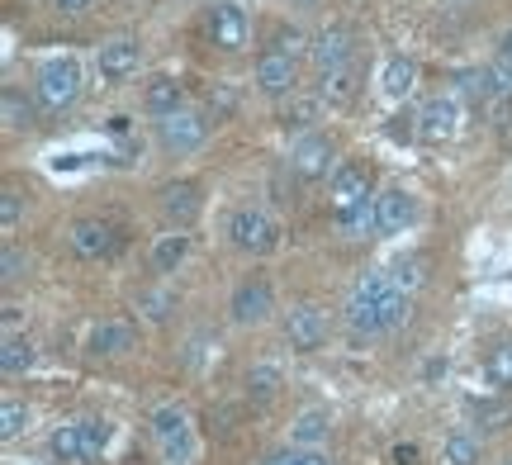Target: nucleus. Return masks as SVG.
Wrapping results in <instances>:
<instances>
[{
    "mask_svg": "<svg viewBox=\"0 0 512 465\" xmlns=\"http://www.w3.org/2000/svg\"><path fill=\"white\" fill-rule=\"evenodd\" d=\"M394 290H399V285H394V271H389V266H370L366 276L351 285L342 318H347V333L356 337V342H361V337H380V314Z\"/></svg>",
    "mask_w": 512,
    "mask_h": 465,
    "instance_id": "1",
    "label": "nucleus"
},
{
    "mask_svg": "<svg viewBox=\"0 0 512 465\" xmlns=\"http://www.w3.org/2000/svg\"><path fill=\"white\" fill-rule=\"evenodd\" d=\"M34 100L43 114H67L81 100V62L72 53L62 57H48L38 67V81H34Z\"/></svg>",
    "mask_w": 512,
    "mask_h": 465,
    "instance_id": "2",
    "label": "nucleus"
},
{
    "mask_svg": "<svg viewBox=\"0 0 512 465\" xmlns=\"http://www.w3.org/2000/svg\"><path fill=\"white\" fill-rule=\"evenodd\" d=\"M228 242L247 257H266L280 247V219L261 205H238L228 214Z\"/></svg>",
    "mask_w": 512,
    "mask_h": 465,
    "instance_id": "3",
    "label": "nucleus"
},
{
    "mask_svg": "<svg viewBox=\"0 0 512 465\" xmlns=\"http://www.w3.org/2000/svg\"><path fill=\"white\" fill-rule=\"evenodd\" d=\"M342 167L337 162V138L323 129L304 133V138H294L290 148V171L304 181V186H318V181H332V171Z\"/></svg>",
    "mask_w": 512,
    "mask_h": 465,
    "instance_id": "4",
    "label": "nucleus"
},
{
    "mask_svg": "<svg viewBox=\"0 0 512 465\" xmlns=\"http://www.w3.org/2000/svg\"><path fill=\"white\" fill-rule=\"evenodd\" d=\"M204 143H209V114L185 105V110L157 119V148H162L166 157H190V152H200Z\"/></svg>",
    "mask_w": 512,
    "mask_h": 465,
    "instance_id": "5",
    "label": "nucleus"
},
{
    "mask_svg": "<svg viewBox=\"0 0 512 465\" xmlns=\"http://www.w3.org/2000/svg\"><path fill=\"white\" fill-rule=\"evenodd\" d=\"M67 247H72V257H81V261H110V257H119L124 233H119L110 219H76V224L67 228Z\"/></svg>",
    "mask_w": 512,
    "mask_h": 465,
    "instance_id": "6",
    "label": "nucleus"
},
{
    "mask_svg": "<svg viewBox=\"0 0 512 465\" xmlns=\"http://www.w3.org/2000/svg\"><path fill=\"white\" fill-rule=\"evenodd\" d=\"M275 314V290L266 276H247L238 280V290L228 299V318L238 323V328H261L266 318Z\"/></svg>",
    "mask_w": 512,
    "mask_h": 465,
    "instance_id": "7",
    "label": "nucleus"
},
{
    "mask_svg": "<svg viewBox=\"0 0 512 465\" xmlns=\"http://www.w3.org/2000/svg\"><path fill=\"white\" fill-rule=\"evenodd\" d=\"M152 437H157V447H162V456L171 465H185L190 456H195L190 418H185V409H176V404H166V409L152 413Z\"/></svg>",
    "mask_w": 512,
    "mask_h": 465,
    "instance_id": "8",
    "label": "nucleus"
},
{
    "mask_svg": "<svg viewBox=\"0 0 512 465\" xmlns=\"http://www.w3.org/2000/svg\"><path fill=\"white\" fill-rule=\"evenodd\" d=\"M143 67V43L133 34H119L110 43H100V53H95V76L105 81V86H119L128 76Z\"/></svg>",
    "mask_w": 512,
    "mask_h": 465,
    "instance_id": "9",
    "label": "nucleus"
},
{
    "mask_svg": "<svg viewBox=\"0 0 512 465\" xmlns=\"http://www.w3.org/2000/svg\"><path fill=\"white\" fill-rule=\"evenodd\" d=\"M204 34H209V43L223 48V53H242V48H247V15H242V5L214 0V5L204 10Z\"/></svg>",
    "mask_w": 512,
    "mask_h": 465,
    "instance_id": "10",
    "label": "nucleus"
},
{
    "mask_svg": "<svg viewBox=\"0 0 512 465\" xmlns=\"http://www.w3.org/2000/svg\"><path fill=\"white\" fill-rule=\"evenodd\" d=\"M256 91L271 95V100H290L299 91V57L266 48V53L256 57Z\"/></svg>",
    "mask_w": 512,
    "mask_h": 465,
    "instance_id": "11",
    "label": "nucleus"
},
{
    "mask_svg": "<svg viewBox=\"0 0 512 465\" xmlns=\"http://www.w3.org/2000/svg\"><path fill=\"white\" fill-rule=\"evenodd\" d=\"M157 209L171 228H190L204 209V186L200 181H171V186L157 190Z\"/></svg>",
    "mask_w": 512,
    "mask_h": 465,
    "instance_id": "12",
    "label": "nucleus"
},
{
    "mask_svg": "<svg viewBox=\"0 0 512 465\" xmlns=\"http://www.w3.org/2000/svg\"><path fill=\"white\" fill-rule=\"evenodd\" d=\"M285 342L304 356L318 352V347L328 342V314H323L318 304H294L290 314H285Z\"/></svg>",
    "mask_w": 512,
    "mask_h": 465,
    "instance_id": "13",
    "label": "nucleus"
},
{
    "mask_svg": "<svg viewBox=\"0 0 512 465\" xmlns=\"http://www.w3.org/2000/svg\"><path fill=\"white\" fill-rule=\"evenodd\" d=\"M370 181H375L370 162H361V157H347L342 167L332 171V181H328V209H347V205H356V200L375 195V190H370Z\"/></svg>",
    "mask_w": 512,
    "mask_h": 465,
    "instance_id": "14",
    "label": "nucleus"
},
{
    "mask_svg": "<svg viewBox=\"0 0 512 465\" xmlns=\"http://www.w3.org/2000/svg\"><path fill=\"white\" fill-rule=\"evenodd\" d=\"M456 129H460L456 91L432 95V100L418 110V138L422 143H446V138H456Z\"/></svg>",
    "mask_w": 512,
    "mask_h": 465,
    "instance_id": "15",
    "label": "nucleus"
},
{
    "mask_svg": "<svg viewBox=\"0 0 512 465\" xmlns=\"http://www.w3.org/2000/svg\"><path fill=\"white\" fill-rule=\"evenodd\" d=\"M309 57L318 72H332V67H342V62H356V29H351V24H328L323 34H313Z\"/></svg>",
    "mask_w": 512,
    "mask_h": 465,
    "instance_id": "16",
    "label": "nucleus"
},
{
    "mask_svg": "<svg viewBox=\"0 0 512 465\" xmlns=\"http://www.w3.org/2000/svg\"><path fill=\"white\" fill-rule=\"evenodd\" d=\"M138 347V328L128 323V318H100L91 328V337H86V352L91 356H105V361H114V356H128Z\"/></svg>",
    "mask_w": 512,
    "mask_h": 465,
    "instance_id": "17",
    "label": "nucleus"
},
{
    "mask_svg": "<svg viewBox=\"0 0 512 465\" xmlns=\"http://www.w3.org/2000/svg\"><path fill=\"white\" fill-rule=\"evenodd\" d=\"M375 214H380V238H394V233H403L418 219V205H413V195L403 186H384L375 195Z\"/></svg>",
    "mask_w": 512,
    "mask_h": 465,
    "instance_id": "18",
    "label": "nucleus"
},
{
    "mask_svg": "<svg viewBox=\"0 0 512 465\" xmlns=\"http://www.w3.org/2000/svg\"><path fill=\"white\" fill-rule=\"evenodd\" d=\"M318 114H323V100L318 95H304V91H294L285 105H280V114H275V124L285 133H294V138H304V133L318 129Z\"/></svg>",
    "mask_w": 512,
    "mask_h": 465,
    "instance_id": "19",
    "label": "nucleus"
},
{
    "mask_svg": "<svg viewBox=\"0 0 512 465\" xmlns=\"http://www.w3.org/2000/svg\"><path fill=\"white\" fill-rule=\"evenodd\" d=\"M143 110L152 114V119H166V114H176L185 110V86L176 81V76H152L143 86Z\"/></svg>",
    "mask_w": 512,
    "mask_h": 465,
    "instance_id": "20",
    "label": "nucleus"
},
{
    "mask_svg": "<svg viewBox=\"0 0 512 465\" xmlns=\"http://www.w3.org/2000/svg\"><path fill=\"white\" fill-rule=\"evenodd\" d=\"M332 228H337L342 238H370V233H380L375 195H366V200H356V205H347V209H332Z\"/></svg>",
    "mask_w": 512,
    "mask_h": 465,
    "instance_id": "21",
    "label": "nucleus"
},
{
    "mask_svg": "<svg viewBox=\"0 0 512 465\" xmlns=\"http://www.w3.org/2000/svg\"><path fill=\"white\" fill-rule=\"evenodd\" d=\"M361 86V67L356 62H342V67H332V72H318V100L323 105H351V95Z\"/></svg>",
    "mask_w": 512,
    "mask_h": 465,
    "instance_id": "22",
    "label": "nucleus"
},
{
    "mask_svg": "<svg viewBox=\"0 0 512 465\" xmlns=\"http://www.w3.org/2000/svg\"><path fill=\"white\" fill-rule=\"evenodd\" d=\"M413 86H418V62H413V57H403V53H394L380 67L384 100H408V95H413Z\"/></svg>",
    "mask_w": 512,
    "mask_h": 465,
    "instance_id": "23",
    "label": "nucleus"
},
{
    "mask_svg": "<svg viewBox=\"0 0 512 465\" xmlns=\"http://www.w3.org/2000/svg\"><path fill=\"white\" fill-rule=\"evenodd\" d=\"M185 257H190V233H185V228H171V233H162V238L152 242V271H157V276L181 271Z\"/></svg>",
    "mask_w": 512,
    "mask_h": 465,
    "instance_id": "24",
    "label": "nucleus"
},
{
    "mask_svg": "<svg viewBox=\"0 0 512 465\" xmlns=\"http://www.w3.org/2000/svg\"><path fill=\"white\" fill-rule=\"evenodd\" d=\"M328 437H332L328 409H304L290 423V442H294V447H328Z\"/></svg>",
    "mask_w": 512,
    "mask_h": 465,
    "instance_id": "25",
    "label": "nucleus"
},
{
    "mask_svg": "<svg viewBox=\"0 0 512 465\" xmlns=\"http://www.w3.org/2000/svg\"><path fill=\"white\" fill-rule=\"evenodd\" d=\"M48 451H53V461H62V465H86V428H81V418L53 428Z\"/></svg>",
    "mask_w": 512,
    "mask_h": 465,
    "instance_id": "26",
    "label": "nucleus"
},
{
    "mask_svg": "<svg viewBox=\"0 0 512 465\" xmlns=\"http://www.w3.org/2000/svg\"><path fill=\"white\" fill-rule=\"evenodd\" d=\"M0 119H5V129H10V133L34 129L38 100H29V95L19 91V86H5V91H0Z\"/></svg>",
    "mask_w": 512,
    "mask_h": 465,
    "instance_id": "27",
    "label": "nucleus"
},
{
    "mask_svg": "<svg viewBox=\"0 0 512 465\" xmlns=\"http://www.w3.org/2000/svg\"><path fill=\"white\" fill-rule=\"evenodd\" d=\"M34 371V347H29V337L19 333H5V342H0V375L5 380H19V375Z\"/></svg>",
    "mask_w": 512,
    "mask_h": 465,
    "instance_id": "28",
    "label": "nucleus"
},
{
    "mask_svg": "<svg viewBox=\"0 0 512 465\" xmlns=\"http://www.w3.org/2000/svg\"><path fill=\"white\" fill-rule=\"evenodd\" d=\"M280 385H285V375H280V366H271V361H261V366H252V371L242 375V390H247L252 404H271L275 394H280Z\"/></svg>",
    "mask_w": 512,
    "mask_h": 465,
    "instance_id": "29",
    "label": "nucleus"
},
{
    "mask_svg": "<svg viewBox=\"0 0 512 465\" xmlns=\"http://www.w3.org/2000/svg\"><path fill=\"white\" fill-rule=\"evenodd\" d=\"M479 456H484V447H479V437H470V432H451L441 442V461L446 465H479Z\"/></svg>",
    "mask_w": 512,
    "mask_h": 465,
    "instance_id": "30",
    "label": "nucleus"
},
{
    "mask_svg": "<svg viewBox=\"0 0 512 465\" xmlns=\"http://www.w3.org/2000/svg\"><path fill=\"white\" fill-rule=\"evenodd\" d=\"M484 371H489L498 390H512V337H503V342H494L484 352Z\"/></svg>",
    "mask_w": 512,
    "mask_h": 465,
    "instance_id": "31",
    "label": "nucleus"
},
{
    "mask_svg": "<svg viewBox=\"0 0 512 465\" xmlns=\"http://www.w3.org/2000/svg\"><path fill=\"white\" fill-rule=\"evenodd\" d=\"M138 314L147 318V323H166L171 318V309H176V295L171 290H138Z\"/></svg>",
    "mask_w": 512,
    "mask_h": 465,
    "instance_id": "32",
    "label": "nucleus"
},
{
    "mask_svg": "<svg viewBox=\"0 0 512 465\" xmlns=\"http://www.w3.org/2000/svg\"><path fill=\"white\" fill-rule=\"evenodd\" d=\"M261 465H332V456L323 447H280V451H271Z\"/></svg>",
    "mask_w": 512,
    "mask_h": 465,
    "instance_id": "33",
    "label": "nucleus"
},
{
    "mask_svg": "<svg viewBox=\"0 0 512 465\" xmlns=\"http://www.w3.org/2000/svg\"><path fill=\"white\" fill-rule=\"evenodd\" d=\"M24 428H29V404L10 394V399L0 404V437H5V442H15Z\"/></svg>",
    "mask_w": 512,
    "mask_h": 465,
    "instance_id": "34",
    "label": "nucleus"
},
{
    "mask_svg": "<svg viewBox=\"0 0 512 465\" xmlns=\"http://www.w3.org/2000/svg\"><path fill=\"white\" fill-rule=\"evenodd\" d=\"M19 219H24V195H19V186H5L0 190V233L10 238L19 228Z\"/></svg>",
    "mask_w": 512,
    "mask_h": 465,
    "instance_id": "35",
    "label": "nucleus"
},
{
    "mask_svg": "<svg viewBox=\"0 0 512 465\" xmlns=\"http://www.w3.org/2000/svg\"><path fill=\"white\" fill-rule=\"evenodd\" d=\"M81 428H86V465L100 461V451L110 447V423L105 418H81Z\"/></svg>",
    "mask_w": 512,
    "mask_h": 465,
    "instance_id": "36",
    "label": "nucleus"
},
{
    "mask_svg": "<svg viewBox=\"0 0 512 465\" xmlns=\"http://www.w3.org/2000/svg\"><path fill=\"white\" fill-rule=\"evenodd\" d=\"M24 271H29V257H24L15 242L5 238V252H0V280H5V285H15V280L24 276Z\"/></svg>",
    "mask_w": 512,
    "mask_h": 465,
    "instance_id": "37",
    "label": "nucleus"
},
{
    "mask_svg": "<svg viewBox=\"0 0 512 465\" xmlns=\"http://www.w3.org/2000/svg\"><path fill=\"white\" fill-rule=\"evenodd\" d=\"M479 110H484V119H494L498 129H508V124H512V91H498V86H494V95H489Z\"/></svg>",
    "mask_w": 512,
    "mask_h": 465,
    "instance_id": "38",
    "label": "nucleus"
},
{
    "mask_svg": "<svg viewBox=\"0 0 512 465\" xmlns=\"http://www.w3.org/2000/svg\"><path fill=\"white\" fill-rule=\"evenodd\" d=\"M394 271V285H399L403 295H413L422 285V257H408V261H399V266H389Z\"/></svg>",
    "mask_w": 512,
    "mask_h": 465,
    "instance_id": "39",
    "label": "nucleus"
},
{
    "mask_svg": "<svg viewBox=\"0 0 512 465\" xmlns=\"http://www.w3.org/2000/svg\"><path fill=\"white\" fill-rule=\"evenodd\" d=\"M309 48H313V38H304L299 29H275V53L299 57V53H309Z\"/></svg>",
    "mask_w": 512,
    "mask_h": 465,
    "instance_id": "40",
    "label": "nucleus"
},
{
    "mask_svg": "<svg viewBox=\"0 0 512 465\" xmlns=\"http://www.w3.org/2000/svg\"><path fill=\"white\" fill-rule=\"evenodd\" d=\"M479 418H484V428H508L512 409L508 404H479Z\"/></svg>",
    "mask_w": 512,
    "mask_h": 465,
    "instance_id": "41",
    "label": "nucleus"
},
{
    "mask_svg": "<svg viewBox=\"0 0 512 465\" xmlns=\"http://www.w3.org/2000/svg\"><path fill=\"white\" fill-rule=\"evenodd\" d=\"M100 0H53L57 15H86V10H95Z\"/></svg>",
    "mask_w": 512,
    "mask_h": 465,
    "instance_id": "42",
    "label": "nucleus"
},
{
    "mask_svg": "<svg viewBox=\"0 0 512 465\" xmlns=\"http://www.w3.org/2000/svg\"><path fill=\"white\" fill-rule=\"evenodd\" d=\"M389 461L394 465H418V447H413V442H399V447L389 451Z\"/></svg>",
    "mask_w": 512,
    "mask_h": 465,
    "instance_id": "43",
    "label": "nucleus"
},
{
    "mask_svg": "<svg viewBox=\"0 0 512 465\" xmlns=\"http://www.w3.org/2000/svg\"><path fill=\"white\" fill-rule=\"evenodd\" d=\"M15 323H19V304L5 299V333H15Z\"/></svg>",
    "mask_w": 512,
    "mask_h": 465,
    "instance_id": "44",
    "label": "nucleus"
},
{
    "mask_svg": "<svg viewBox=\"0 0 512 465\" xmlns=\"http://www.w3.org/2000/svg\"><path fill=\"white\" fill-rule=\"evenodd\" d=\"M498 57H508V62H512V29L498 38Z\"/></svg>",
    "mask_w": 512,
    "mask_h": 465,
    "instance_id": "45",
    "label": "nucleus"
},
{
    "mask_svg": "<svg viewBox=\"0 0 512 465\" xmlns=\"http://www.w3.org/2000/svg\"><path fill=\"white\" fill-rule=\"evenodd\" d=\"M503 465H512V461H503Z\"/></svg>",
    "mask_w": 512,
    "mask_h": 465,
    "instance_id": "46",
    "label": "nucleus"
}]
</instances>
